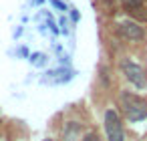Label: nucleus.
I'll return each instance as SVG.
<instances>
[{
    "label": "nucleus",
    "mask_w": 147,
    "mask_h": 141,
    "mask_svg": "<svg viewBox=\"0 0 147 141\" xmlns=\"http://www.w3.org/2000/svg\"><path fill=\"white\" fill-rule=\"evenodd\" d=\"M121 2H123V6H125L127 10H131V12L141 10V0H121Z\"/></svg>",
    "instance_id": "5"
},
{
    "label": "nucleus",
    "mask_w": 147,
    "mask_h": 141,
    "mask_svg": "<svg viewBox=\"0 0 147 141\" xmlns=\"http://www.w3.org/2000/svg\"><path fill=\"white\" fill-rule=\"evenodd\" d=\"M121 71H123V75L129 79V83H133L137 89H143L145 87V71L137 65V63H133V61H121Z\"/></svg>",
    "instance_id": "2"
},
{
    "label": "nucleus",
    "mask_w": 147,
    "mask_h": 141,
    "mask_svg": "<svg viewBox=\"0 0 147 141\" xmlns=\"http://www.w3.org/2000/svg\"><path fill=\"white\" fill-rule=\"evenodd\" d=\"M83 141H99V135H97V133H87Z\"/></svg>",
    "instance_id": "6"
},
{
    "label": "nucleus",
    "mask_w": 147,
    "mask_h": 141,
    "mask_svg": "<svg viewBox=\"0 0 147 141\" xmlns=\"http://www.w3.org/2000/svg\"><path fill=\"white\" fill-rule=\"evenodd\" d=\"M123 107H125V115L129 121L137 123L143 121L147 117V103L135 95H123Z\"/></svg>",
    "instance_id": "1"
},
{
    "label": "nucleus",
    "mask_w": 147,
    "mask_h": 141,
    "mask_svg": "<svg viewBox=\"0 0 147 141\" xmlns=\"http://www.w3.org/2000/svg\"><path fill=\"white\" fill-rule=\"evenodd\" d=\"M117 32H119L125 40H141V38H143V28H141L137 22H133V20L119 22Z\"/></svg>",
    "instance_id": "4"
},
{
    "label": "nucleus",
    "mask_w": 147,
    "mask_h": 141,
    "mask_svg": "<svg viewBox=\"0 0 147 141\" xmlns=\"http://www.w3.org/2000/svg\"><path fill=\"white\" fill-rule=\"evenodd\" d=\"M105 129H107V137L109 141H125L123 137V127H121V121H119V115L109 109L105 113Z\"/></svg>",
    "instance_id": "3"
},
{
    "label": "nucleus",
    "mask_w": 147,
    "mask_h": 141,
    "mask_svg": "<svg viewBox=\"0 0 147 141\" xmlns=\"http://www.w3.org/2000/svg\"><path fill=\"white\" fill-rule=\"evenodd\" d=\"M45 141H51V139H45Z\"/></svg>",
    "instance_id": "7"
}]
</instances>
